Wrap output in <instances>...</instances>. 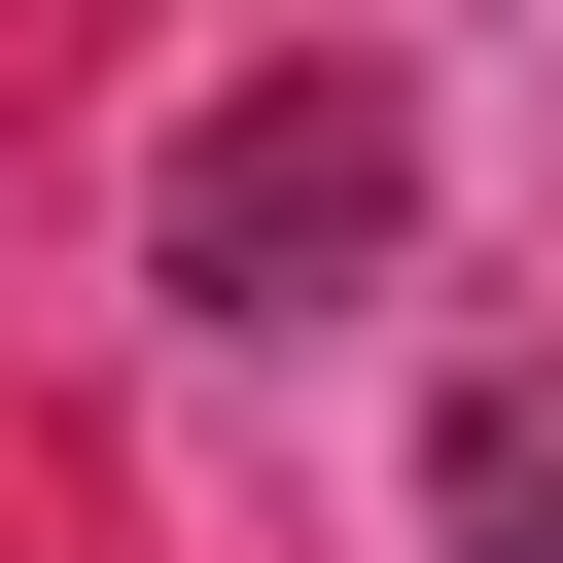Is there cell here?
<instances>
[{"instance_id":"cell-1","label":"cell","mask_w":563,"mask_h":563,"mask_svg":"<svg viewBox=\"0 0 563 563\" xmlns=\"http://www.w3.org/2000/svg\"><path fill=\"white\" fill-rule=\"evenodd\" d=\"M176 246H211V282H352V246H387V106H211V141H176Z\"/></svg>"},{"instance_id":"cell-2","label":"cell","mask_w":563,"mask_h":563,"mask_svg":"<svg viewBox=\"0 0 563 563\" xmlns=\"http://www.w3.org/2000/svg\"><path fill=\"white\" fill-rule=\"evenodd\" d=\"M422 493H457V563H563V352H493V387L422 422Z\"/></svg>"}]
</instances>
